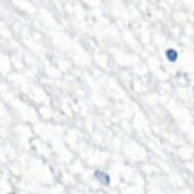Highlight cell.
<instances>
[{"instance_id":"1","label":"cell","mask_w":194,"mask_h":194,"mask_svg":"<svg viewBox=\"0 0 194 194\" xmlns=\"http://www.w3.org/2000/svg\"><path fill=\"white\" fill-rule=\"evenodd\" d=\"M95 177L97 178L98 181L101 182L104 185H108L109 183H110V177L102 171H95Z\"/></svg>"},{"instance_id":"2","label":"cell","mask_w":194,"mask_h":194,"mask_svg":"<svg viewBox=\"0 0 194 194\" xmlns=\"http://www.w3.org/2000/svg\"><path fill=\"white\" fill-rule=\"evenodd\" d=\"M167 57H168V59L170 60V61L174 62L177 60V57H178V54H177V52L173 50V49H169L168 51H167Z\"/></svg>"}]
</instances>
